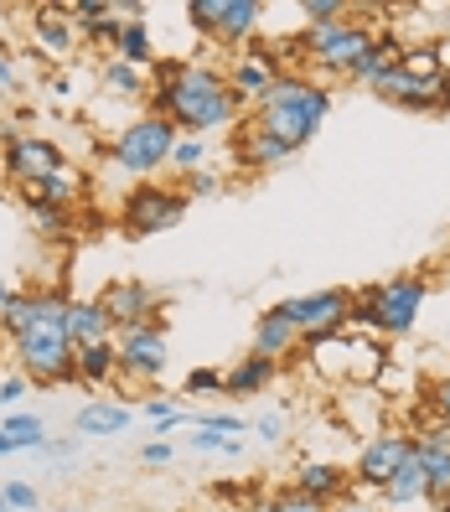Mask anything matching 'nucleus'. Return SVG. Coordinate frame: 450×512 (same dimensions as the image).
I'll list each match as a JSON object with an SVG mask.
<instances>
[{
    "label": "nucleus",
    "mask_w": 450,
    "mask_h": 512,
    "mask_svg": "<svg viewBox=\"0 0 450 512\" xmlns=\"http://www.w3.org/2000/svg\"><path fill=\"white\" fill-rule=\"evenodd\" d=\"M0 456H21V450H16V440H11L6 430H0Z\"/></svg>",
    "instance_id": "48"
},
{
    "label": "nucleus",
    "mask_w": 450,
    "mask_h": 512,
    "mask_svg": "<svg viewBox=\"0 0 450 512\" xmlns=\"http://www.w3.org/2000/svg\"><path fill=\"white\" fill-rule=\"evenodd\" d=\"M0 166H6V182L26 187L47 171H68V156L52 135H37V130L26 135L16 125H0Z\"/></svg>",
    "instance_id": "7"
},
{
    "label": "nucleus",
    "mask_w": 450,
    "mask_h": 512,
    "mask_svg": "<svg viewBox=\"0 0 450 512\" xmlns=\"http://www.w3.org/2000/svg\"><path fill=\"white\" fill-rule=\"evenodd\" d=\"M425 512H450V507H425Z\"/></svg>",
    "instance_id": "52"
},
{
    "label": "nucleus",
    "mask_w": 450,
    "mask_h": 512,
    "mask_svg": "<svg viewBox=\"0 0 450 512\" xmlns=\"http://www.w3.org/2000/svg\"><path fill=\"white\" fill-rule=\"evenodd\" d=\"M0 430H6L16 440V450H42L52 435H47V419L32 414V409H11L6 419H0Z\"/></svg>",
    "instance_id": "26"
},
{
    "label": "nucleus",
    "mask_w": 450,
    "mask_h": 512,
    "mask_svg": "<svg viewBox=\"0 0 450 512\" xmlns=\"http://www.w3.org/2000/svg\"><path fill=\"white\" fill-rule=\"evenodd\" d=\"M280 368H285V363H275V357L244 352V357H238V363L223 373V399H254V394H264V388L280 378Z\"/></svg>",
    "instance_id": "16"
},
{
    "label": "nucleus",
    "mask_w": 450,
    "mask_h": 512,
    "mask_svg": "<svg viewBox=\"0 0 450 512\" xmlns=\"http://www.w3.org/2000/svg\"><path fill=\"white\" fill-rule=\"evenodd\" d=\"M0 497H6L16 512H37V507H42L37 481H21V476H16V481H6V487H0Z\"/></svg>",
    "instance_id": "36"
},
{
    "label": "nucleus",
    "mask_w": 450,
    "mask_h": 512,
    "mask_svg": "<svg viewBox=\"0 0 450 512\" xmlns=\"http://www.w3.org/2000/svg\"><path fill=\"white\" fill-rule=\"evenodd\" d=\"M300 16H306V26H332L347 21L352 6H342V0H300Z\"/></svg>",
    "instance_id": "34"
},
{
    "label": "nucleus",
    "mask_w": 450,
    "mask_h": 512,
    "mask_svg": "<svg viewBox=\"0 0 450 512\" xmlns=\"http://www.w3.org/2000/svg\"><path fill=\"white\" fill-rule=\"evenodd\" d=\"M300 156L295 145H285L280 135H269L254 114H244L238 125L228 130V161L233 171H249V176H264V171H280Z\"/></svg>",
    "instance_id": "10"
},
{
    "label": "nucleus",
    "mask_w": 450,
    "mask_h": 512,
    "mask_svg": "<svg viewBox=\"0 0 450 512\" xmlns=\"http://www.w3.org/2000/svg\"><path fill=\"white\" fill-rule=\"evenodd\" d=\"M254 435H259V445H285L290 419H285V414H259V419H254Z\"/></svg>",
    "instance_id": "38"
},
{
    "label": "nucleus",
    "mask_w": 450,
    "mask_h": 512,
    "mask_svg": "<svg viewBox=\"0 0 450 512\" xmlns=\"http://www.w3.org/2000/svg\"><path fill=\"white\" fill-rule=\"evenodd\" d=\"M187 197L176 182H135L125 197H119V233L140 244V238H156V233H171L182 228L187 218Z\"/></svg>",
    "instance_id": "4"
},
{
    "label": "nucleus",
    "mask_w": 450,
    "mask_h": 512,
    "mask_svg": "<svg viewBox=\"0 0 450 512\" xmlns=\"http://www.w3.org/2000/svg\"><path fill=\"white\" fill-rule=\"evenodd\" d=\"M78 192H83V187H78L73 171H47V176H37V182L16 187V197H37V202H57V207H73Z\"/></svg>",
    "instance_id": "25"
},
{
    "label": "nucleus",
    "mask_w": 450,
    "mask_h": 512,
    "mask_svg": "<svg viewBox=\"0 0 450 512\" xmlns=\"http://www.w3.org/2000/svg\"><path fill=\"white\" fill-rule=\"evenodd\" d=\"M259 512H332V507H321L316 497H306V492H295V487H280L275 497H269Z\"/></svg>",
    "instance_id": "33"
},
{
    "label": "nucleus",
    "mask_w": 450,
    "mask_h": 512,
    "mask_svg": "<svg viewBox=\"0 0 450 512\" xmlns=\"http://www.w3.org/2000/svg\"><path fill=\"white\" fill-rule=\"evenodd\" d=\"M425 404H430V414L440 419V425H450V373L425 383Z\"/></svg>",
    "instance_id": "37"
},
{
    "label": "nucleus",
    "mask_w": 450,
    "mask_h": 512,
    "mask_svg": "<svg viewBox=\"0 0 450 512\" xmlns=\"http://www.w3.org/2000/svg\"><path fill=\"white\" fill-rule=\"evenodd\" d=\"M109 337H114V321L99 300H73L68 306V342L88 347V342H109Z\"/></svg>",
    "instance_id": "21"
},
{
    "label": "nucleus",
    "mask_w": 450,
    "mask_h": 512,
    "mask_svg": "<svg viewBox=\"0 0 450 512\" xmlns=\"http://www.w3.org/2000/svg\"><path fill=\"white\" fill-rule=\"evenodd\" d=\"M300 347V331L290 326V316L280 311V306H269V311H259V321H254V347L249 352H259V357H275V363H285V357Z\"/></svg>",
    "instance_id": "19"
},
{
    "label": "nucleus",
    "mask_w": 450,
    "mask_h": 512,
    "mask_svg": "<svg viewBox=\"0 0 450 512\" xmlns=\"http://www.w3.org/2000/svg\"><path fill=\"white\" fill-rule=\"evenodd\" d=\"M21 83V73H16V57L6 52V47H0V88H16Z\"/></svg>",
    "instance_id": "43"
},
{
    "label": "nucleus",
    "mask_w": 450,
    "mask_h": 512,
    "mask_svg": "<svg viewBox=\"0 0 450 512\" xmlns=\"http://www.w3.org/2000/svg\"><path fill=\"white\" fill-rule=\"evenodd\" d=\"M378 497H383V507H414V502H425V466H419V456H409L394 476H388V487Z\"/></svg>",
    "instance_id": "24"
},
{
    "label": "nucleus",
    "mask_w": 450,
    "mask_h": 512,
    "mask_svg": "<svg viewBox=\"0 0 450 512\" xmlns=\"http://www.w3.org/2000/svg\"><path fill=\"white\" fill-rule=\"evenodd\" d=\"M347 306H352V290H342V285L280 300V311L290 316V326L300 331V337H332V331H342L347 326Z\"/></svg>",
    "instance_id": "11"
},
{
    "label": "nucleus",
    "mask_w": 450,
    "mask_h": 512,
    "mask_svg": "<svg viewBox=\"0 0 450 512\" xmlns=\"http://www.w3.org/2000/svg\"><path fill=\"white\" fill-rule=\"evenodd\" d=\"M223 11H228V0H187V6H182V16H187V26L197 37H218Z\"/></svg>",
    "instance_id": "32"
},
{
    "label": "nucleus",
    "mask_w": 450,
    "mask_h": 512,
    "mask_svg": "<svg viewBox=\"0 0 450 512\" xmlns=\"http://www.w3.org/2000/svg\"><path fill=\"white\" fill-rule=\"evenodd\" d=\"M176 187H182L187 202H213V197L228 192V176H223L218 166H202V171H192V176H176Z\"/></svg>",
    "instance_id": "29"
},
{
    "label": "nucleus",
    "mask_w": 450,
    "mask_h": 512,
    "mask_svg": "<svg viewBox=\"0 0 450 512\" xmlns=\"http://www.w3.org/2000/svg\"><path fill=\"white\" fill-rule=\"evenodd\" d=\"M99 306L109 311L114 331L125 326H145V321H166V295L150 285V280H109Z\"/></svg>",
    "instance_id": "12"
},
{
    "label": "nucleus",
    "mask_w": 450,
    "mask_h": 512,
    "mask_svg": "<svg viewBox=\"0 0 450 512\" xmlns=\"http://www.w3.org/2000/svg\"><path fill=\"white\" fill-rule=\"evenodd\" d=\"M202 166H213V140H207V135H182V140H176V150H171V171L176 176H192Z\"/></svg>",
    "instance_id": "28"
},
{
    "label": "nucleus",
    "mask_w": 450,
    "mask_h": 512,
    "mask_svg": "<svg viewBox=\"0 0 450 512\" xmlns=\"http://www.w3.org/2000/svg\"><path fill=\"white\" fill-rule=\"evenodd\" d=\"M290 487H295V492H306V497H316L321 507H337V502L352 492V471H347L342 461H321V456H311V461H300V466H295Z\"/></svg>",
    "instance_id": "13"
},
{
    "label": "nucleus",
    "mask_w": 450,
    "mask_h": 512,
    "mask_svg": "<svg viewBox=\"0 0 450 512\" xmlns=\"http://www.w3.org/2000/svg\"><path fill=\"white\" fill-rule=\"evenodd\" d=\"M295 37H300V57H306V68L347 78L357 57L373 47L378 26L373 21H332V26H306V32H295Z\"/></svg>",
    "instance_id": "6"
},
{
    "label": "nucleus",
    "mask_w": 450,
    "mask_h": 512,
    "mask_svg": "<svg viewBox=\"0 0 450 512\" xmlns=\"http://www.w3.org/2000/svg\"><path fill=\"white\" fill-rule=\"evenodd\" d=\"M0 192H6V166H0Z\"/></svg>",
    "instance_id": "50"
},
{
    "label": "nucleus",
    "mask_w": 450,
    "mask_h": 512,
    "mask_svg": "<svg viewBox=\"0 0 450 512\" xmlns=\"http://www.w3.org/2000/svg\"><path fill=\"white\" fill-rule=\"evenodd\" d=\"M47 88H52V94H57V99H68V94H73V78H68V73H57V78H52Z\"/></svg>",
    "instance_id": "46"
},
{
    "label": "nucleus",
    "mask_w": 450,
    "mask_h": 512,
    "mask_svg": "<svg viewBox=\"0 0 450 512\" xmlns=\"http://www.w3.org/2000/svg\"><path fill=\"white\" fill-rule=\"evenodd\" d=\"M259 16H264L259 0H228V11H223V21H218V42L244 47L249 37H259Z\"/></svg>",
    "instance_id": "23"
},
{
    "label": "nucleus",
    "mask_w": 450,
    "mask_h": 512,
    "mask_svg": "<svg viewBox=\"0 0 450 512\" xmlns=\"http://www.w3.org/2000/svg\"><path fill=\"white\" fill-rule=\"evenodd\" d=\"M182 394H187V399H213V394H223V373H218V368H192L187 383H182Z\"/></svg>",
    "instance_id": "35"
},
{
    "label": "nucleus",
    "mask_w": 450,
    "mask_h": 512,
    "mask_svg": "<svg viewBox=\"0 0 450 512\" xmlns=\"http://www.w3.org/2000/svg\"><path fill=\"white\" fill-rule=\"evenodd\" d=\"M26 32H32L37 52L42 57H73L78 47V32H73V21H68V6H26Z\"/></svg>",
    "instance_id": "14"
},
{
    "label": "nucleus",
    "mask_w": 450,
    "mask_h": 512,
    "mask_svg": "<svg viewBox=\"0 0 450 512\" xmlns=\"http://www.w3.org/2000/svg\"><path fill=\"white\" fill-rule=\"evenodd\" d=\"M182 140V130L161 114H135L109 135V166L135 176V182H156L161 171H171V150Z\"/></svg>",
    "instance_id": "3"
},
{
    "label": "nucleus",
    "mask_w": 450,
    "mask_h": 512,
    "mask_svg": "<svg viewBox=\"0 0 450 512\" xmlns=\"http://www.w3.org/2000/svg\"><path fill=\"white\" fill-rule=\"evenodd\" d=\"M78 445H83L78 435H63V440H47V445L37 450V456H42V461H52V466H68V461H78Z\"/></svg>",
    "instance_id": "39"
},
{
    "label": "nucleus",
    "mask_w": 450,
    "mask_h": 512,
    "mask_svg": "<svg viewBox=\"0 0 450 512\" xmlns=\"http://www.w3.org/2000/svg\"><path fill=\"white\" fill-rule=\"evenodd\" d=\"M0 512H16V507H11V502H6V497H0Z\"/></svg>",
    "instance_id": "49"
},
{
    "label": "nucleus",
    "mask_w": 450,
    "mask_h": 512,
    "mask_svg": "<svg viewBox=\"0 0 450 512\" xmlns=\"http://www.w3.org/2000/svg\"><path fill=\"white\" fill-rule=\"evenodd\" d=\"M16 125H21L26 135H32V125H37V109H32V104H21V109H16Z\"/></svg>",
    "instance_id": "45"
},
{
    "label": "nucleus",
    "mask_w": 450,
    "mask_h": 512,
    "mask_svg": "<svg viewBox=\"0 0 450 512\" xmlns=\"http://www.w3.org/2000/svg\"><path fill=\"white\" fill-rule=\"evenodd\" d=\"M99 88H104L109 99L135 104L140 114H145V104H150V73H145V68H130V63H119V57H104V63H99Z\"/></svg>",
    "instance_id": "17"
},
{
    "label": "nucleus",
    "mask_w": 450,
    "mask_h": 512,
    "mask_svg": "<svg viewBox=\"0 0 450 512\" xmlns=\"http://www.w3.org/2000/svg\"><path fill=\"white\" fill-rule=\"evenodd\" d=\"M414 456V430H378L357 445V461H352V487L357 492H383L388 476H394L404 461Z\"/></svg>",
    "instance_id": "9"
},
{
    "label": "nucleus",
    "mask_w": 450,
    "mask_h": 512,
    "mask_svg": "<svg viewBox=\"0 0 450 512\" xmlns=\"http://www.w3.org/2000/svg\"><path fill=\"white\" fill-rule=\"evenodd\" d=\"M109 57H119V63H130V68H145V73L156 68L161 52H156V32H150V21L145 16H130L125 32H119V47Z\"/></svg>",
    "instance_id": "20"
},
{
    "label": "nucleus",
    "mask_w": 450,
    "mask_h": 512,
    "mask_svg": "<svg viewBox=\"0 0 450 512\" xmlns=\"http://www.w3.org/2000/svg\"><path fill=\"white\" fill-rule=\"evenodd\" d=\"M445 507H450V502H445Z\"/></svg>",
    "instance_id": "53"
},
{
    "label": "nucleus",
    "mask_w": 450,
    "mask_h": 512,
    "mask_svg": "<svg viewBox=\"0 0 450 512\" xmlns=\"http://www.w3.org/2000/svg\"><path fill=\"white\" fill-rule=\"evenodd\" d=\"M332 88H326L321 78H311V73H285L269 94L249 109L259 125L269 130V135H280L285 145H295V150H306L316 135H321V125H326V114H332Z\"/></svg>",
    "instance_id": "2"
},
{
    "label": "nucleus",
    "mask_w": 450,
    "mask_h": 512,
    "mask_svg": "<svg viewBox=\"0 0 450 512\" xmlns=\"http://www.w3.org/2000/svg\"><path fill=\"white\" fill-rule=\"evenodd\" d=\"M26 207V228H32L42 244H73L78 238V218L73 207H57V202H37V197H21Z\"/></svg>",
    "instance_id": "18"
},
{
    "label": "nucleus",
    "mask_w": 450,
    "mask_h": 512,
    "mask_svg": "<svg viewBox=\"0 0 450 512\" xmlns=\"http://www.w3.org/2000/svg\"><path fill=\"white\" fill-rule=\"evenodd\" d=\"M445 342H450V316H445Z\"/></svg>",
    "instance_id": "51"
},
{
    "label": "nucleus",
    "mask_w": 450,
    "mask_h": 512,
    "mask_svg": "<svg viewBox=\"0 0 450 512\" xmlns=\"http://www.w3.org/2000/svg\"><path fill=\"white\" fill-rule=\"evenodd\" d=\"M357 300L373 311V331L378 337H409L425 316V300H430V280L425 275H394V280H378L363 285Z\"/></svg>",
    "instance_id": "5"
},
{
    "label": "nucleus",
    "mask_w": 450,
    "mask_h": 512,
    "mask_svg": "<svg viewBox=\"0 0 450 512\" xmlns=\"http://www.w3.org/2000/svg\"><path fill=\"white\" fill-rule=\"evenodd\" d=\"M430 47H435V63H440V73H450V32H445V37H435Z\"/></svg>",
    "instance_id": "44"
},
{
    "label": "nucleus",
    "mask_w": 450,
    "mask_h": 512,
    "mask_svg": "<svg viewBox=\"0 0 450 512\" xmlns=\"http://www.w3.org/2000/svg\"><path fill=\"white\" fill-rule=\"evenodd\" d=\"M114 347H119V378L130 383H156L166 373V357H171V337H166V321H145V326H125L114 331Z\"/></svg>",
    "instance_id": "8"
},
{
    "label": "nucleus",
    "mask_w": 450,
    "mask_h": 512,
    "mask_svg": "<svg viewBox=\"0 0 450 512\" xmlns=\"http://www.w3.org/2000/svg\"><path fill=\"white\" fill-rule=\"evenodd\" d=\"M26 394H32V383H26L21 373H6V378H0V409H6V414H11V409H21V399H26Z\"/></svg>",
    "instance_id": "40"
},
{
    "label": "nucleus",
    "mask_w": 450,
    "mask_h": 512,
    "mask_svg": "<svg viewBox=\"0 0 450 512\" xmlns=\"http://www.w3.org/2000/svg\"><path fill=\"white\" fill-rule=\"evenodd\" d=\"M192 425H197V430H218V435H244V440L254 435V419L233 414V409H197Z\"/></svg>",
    "instance_id": "31"
},
{
    "label": "nucleus",
    "mask_w": 450,
    "mask_h": 512,
    "mask_svg": "<svg viewBox=\"0 0 450 512\" xmlns=\"http://www.w3.org/2000/svg\"><path fill=\"white\" fill-rule=\"evenodd\" d=\"M187 445L197 450V456H228V461L249 456V440L244 435H218V430H197V435H187Z\"/></svg>",
    "instance_id": "30"
},
{
    "label": "nucleus",
    "mask_w": 450,
    "mask_h": 512,
    "mask_svg": "<svg viewBox=\"0 0 450 512\" xmlns=\"http://www.w3.org/2000/svg\"><path fill=\"white\" fill-rule=\"evenodd\" d=\"M145 114L171 119L182 135H218L249 114V104L228 88V73L202 57H161L150 68V104Z\"/></svg>",
    "instance_id": "1"
},
{
    "label": "nucleus",
    "mask_w": 450,
    "mask_h": 512,
    "mask_svg": "<svg viewBox=\"0 0 450 512\" xmlns=\"http://www.w3.org/2000/svg\"><path fill=\"white\" fill-rule=\"evenodd\" d=\"M140 414L156 425V435H171L176 425H192V409L176 399V394H161V399H140Z\"/></svg>",
    "instance_id": "27"
},
{
    "label": "nucleus",
    "mask_w": 450,
    "mask_h": 512,
    "mask_svg": "<svg viewBox=\"0 0 450 512\" xmlns=\"http://www.w3.org/2000/svg\"><path fill=\"white\" fill-rule=\"evenodd\" d=\"M171 456H176L171 440H145V445H140V466H150V471H156V466H171Z\"/></svg>",
    "instance_id": "41"
},
{
    "label": "nucleus",
    "mask_w": 450,
    "mask_h": 512,
    "mask_svg": "<svg viewBox=\"0 0 450 512\" xmlns=\"http://www.w3.org/2000/svg\"><path fill=\"white\" fill-rule=\"evenodd\" d=\"M130 419H135V409L125 399H88L73 414V435L78 440H109V435H125Z\"/></svg>",
    "instance_id": "15"
},
{
    "label": "nucleus",
    "mask_w": 450,
    "mask_h": 512,
    "mask_svg": "<svg viewBox=\"0 0 450 512\" xmlns=\"http://www.w3.org/2000/svg\"><path fill=\"white\" fill-rule=\"evenodd\" d=\"M11 295H16V285L6 280V269H0V311H6V300H11Z\"/></svg>",
    "instance_id": "47"
},
{
    "label": "nucleus",
    "mask_w": 450,
    "mask_h": 512,
    "mask_svg": "<svg viewBox=\"0 0 450 512\" xmlns=\"http://www.w3.org/2000/svg\"><path fill=\"white\" fill-rule=\"evenodd\" d=\"M332 512H388V507H378V502H368L363 492H357V487H352V492H347V497H342V502H337Z\"/></svg>",
    "instance_id": "42"
},
{
    "label": "nucleus",
    "mask_w": 450,
    "mask_h": 512,
    "mask_svg": "<svg viewBox=\"0 0 450 512\" xmlns=\"http://www.w3.org/2000/svg\"><path fill=\"white\" fill-rule=\"evenodd\" d=\"M114 378H119V347H114V337L78 347V383L83 388H109Z\"/></svg>",
    "instance_id": "22"
}]
</instances>
